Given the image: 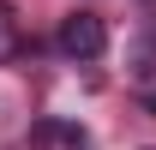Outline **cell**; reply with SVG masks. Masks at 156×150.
Returning a JSON list of instances; mask_svg holds the SVG:
<instances>
[{
	"label": "cell",
	"instance_id": "3957f363",
	"mask_svg": "<svg viewBox=\"0 0 156 150\" xmlns=\"http://www.w3.org/2000/svg\"><path fill=\"white\" fill-rule=\"evenodd\" d=\"M144 108H150V114H156V96H150V102H144Z\"/></svg>",
	"mask_w": 156,
	"mask_h": 150
},
{
	"label": "cell",
	"instance_id": "7a4b0ae2",
	"mask_svg": "<svg viewBox=\"0 0 156 150\" xmlns=\"http://www.w3.org/2000/svg\"><path fill=\"white\" fill-rule=\"evenodd\" d=\"M18 48H24V30H18V12H12V6L0 0V66H6V60L18 54Z\"/></svg>",
	"mask_w": 156,
	"mask_h": 150
},
{
	"label": "cell",
	"instance_id": "6da1fadb",
	"mask_svg": "<svg viewBox=\"0 0 156 150\" xmlns=\"http://www.w3.org/2000/svg\"><path fill=\"white\" fill-rule=\"evenodd\" d=\"M54 42H60V54H66V60H96L102 48H108V24H102L96 12H66Z\"/></svg>",
	"mask_w": 156,
	"mask_h": 150
}]
</instances>
